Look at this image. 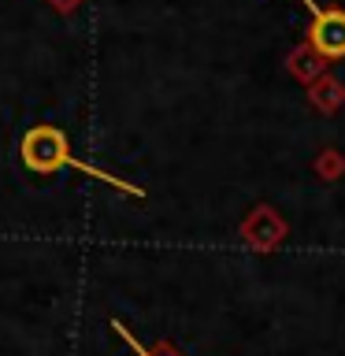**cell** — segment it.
I'll use <instances>...</instances> for the list:
<instances>
[{
    "label": "cell",
    "mask_w": 345,
    "mask_h": 356,
    "mask_svg": "<svg viewBox=\"0 0 345 356\" xmlns=\"http://www.w3.org/2000/svg\"><path fill=\"white\" fill-rule=\"evenodd\" d=\"M19 156H22V167L33 171V175H56L60 167H74V171L97 178V182H104L111 189H122V193H130V197H145L138 186H130V182H122V178L108 175V171H100V167H93V163L78 160V156L71 152L67 134L56 130V127H33V130H26V134H22V145H19Z\"/></svg>",
    "instance_id": "6da1fadb"
},
{
    "label": "cell",
    "mask_w": 345,
    "mask_h": 356,
    "mask_svg": "<svg viewBox=\"0 0 345 356\" xmlns=\"http://www.w3.org/2000/svg\"><path fill=\"white\" fill-rule=\"evenodd\" d=\"M300 4H308V11H312V30H308L312 49L323 60H345V11H338V8L323 11L316 0H300Z\"/></svg>",
    "instance_id": "7a4b0ae2"
},
{
    "label": "cell",
    "mask_w": 345,
    "mask_h": 356,
    "mask_svg": "<svg viewBox=\"0 0 345 356\" xmlns=\"http://www.w3.org/2000/svg\"><path fill=\"white\" fill-rule=\"evenodd\" d=\"M115 330H119V334H122V338H127V341H130V349H134V353H138V356H178V353H175V349H171V345H167V341H160V345H156V349H152V353H145V349H141V345H138V341H134V338H130V330H122V327H119V323H115Z\"/></svg>",
    "instance_id": "3957f363"
}]
</instances>
